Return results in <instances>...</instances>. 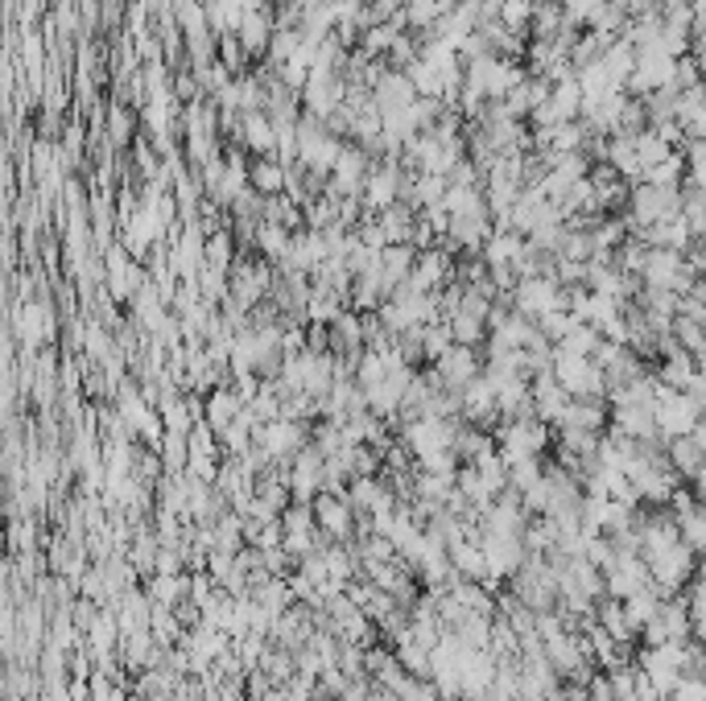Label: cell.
<instances>
[{"label":"cell","mask_w":706,"mask_h":701,"mask_svg":"<svg viewBox=\"0 0 706 701\" xmlns=\"http://www.w3.org/2000/svg\"><path fill=\"white\" fill-rule=\"evenodd\" d=\"M314 512H318V520H323V529L330 536H347L351 532V504L344 496H323L314 504Z\"/></svg>","instance_id":"6da1fadb"}]
</instances>
